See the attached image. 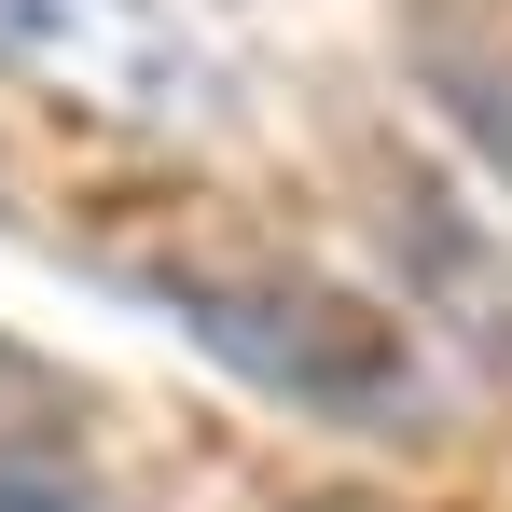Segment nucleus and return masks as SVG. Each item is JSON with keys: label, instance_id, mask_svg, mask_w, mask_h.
Listing matches in <instances>:
<instances>
[{"label": "nucleus", "instance_id": "nucleus-1", "mask_svg": "<svg viewBox=\"0 0 512 512\" xmlns=\"http://www.w3.org/2000/svg\"><path fill=\"white\" fill-rule=\"evenodd\" d=\"M153 305H167L236 388L291 402V416L374 429V443L429 416L416 333H402L374 291H346V277H291V263H250V277H153Z\"/></svg>", "mask_w": 512, "mask_h": 512}, {"label": "nucleus", "instance_id": "nucleus-2", "mask_svg": "<svg viewBox=\"0 0 512 512\" xmlns=\"http://www.w3.org/2000/svg\"><path fill=\"white\" fill-rule=\"evenodd\" d=\"M0 70L84 125H139V139L222 111V70L194 56L167 0H0Z\"/></svg>", "mask_w": 512, "mask_h": 512}, {"label": "nucleus", "instance_id": "nucleus-3", "mask_svg": "<svg viewBox=\"0 0 512 512\" xmlns=\"http://www.w3.org/2000/svg\"><path fill=\"white\" fill-rule=\"evenodd\" d=\"M429 97H443L457 139L512 180V42H443V56H429Z\"/></svg>", "mask_w": 512, "mask_h": 512}, {"label": "nucleus", "instance_id": "nucleus-4", "mask_svg": "<svg viewBox=\"0 0 512 512\" xmlns=\"http://www.w3.org/2000/svg\"><path fill=\"white\" fill-rule=\"evenodd\" d=\"M0 512H125V499H97V485H70V471H42V457L0 443Z\"/></svg>", "mask_w": 512, "mask_h": 512}]
</instances>
